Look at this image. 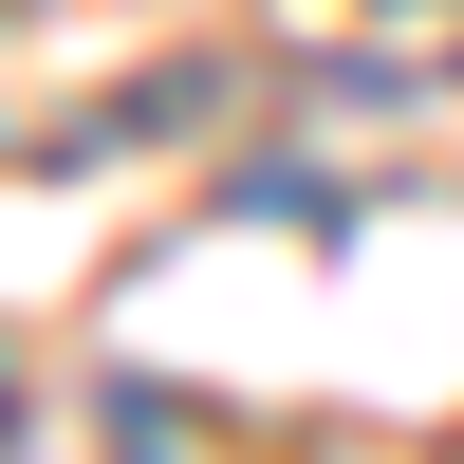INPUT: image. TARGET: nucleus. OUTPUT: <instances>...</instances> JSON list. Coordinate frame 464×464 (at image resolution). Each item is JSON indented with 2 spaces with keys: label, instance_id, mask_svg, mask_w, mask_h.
I'll return each mask as SVG.
<instances>
[{
  "label": "nucleus",
  "instance_id": "nucleus-1",
  "mask_svg": "<svg viewBox=\"0 0 464 464\" xmlns=\"http://www.w3.org/2000/svg\"><path fill=\"white\" fill-rule=\"evenodd\" d=\"M223 205H242V223H297V242H353V186H316V168H242Z\"/></svg>",
  "mask_w": 464,
  "mask_h": 464
},
{
  "label": "nucleus",
  "instance_id": "nucleus-2",
  "mask_svg": "<svg viewBox=\"0 0 464 464\" xmlns=\"http://www.w3.org/2000/svg\"><path fill=\"white\" fill-rule=\"evenodd\" d=\"M0 428H19V391H0Z\"/></svg>",
  "mask_w": 464,
  "mask_h": 464
}]
</instances>
